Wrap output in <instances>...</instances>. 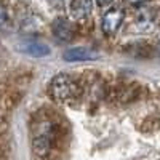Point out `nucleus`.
<instances>
[{
    "mask_svg": "<svg viewBox=\"0 0 160 160\" xmlns=\"http://www.w3.org/2000/svg\"><path fill=\"white\" fill-rule=\"evenodd\" d=\"M50 91L55 99L58 101H68L74 96L75 93V83L74 80L69 75H64L59 74L55 78L51 80V85H50Z\"/></svg>",
    "mask_w": 160,
    "mask_h": 160,
    "instance_id": "obj_1",
    "label": "nucleus"
},
{
    "mask_svg": "<svg viewBox=\"0 0 160 160\" xmlns=\"http://www.w3.org/2000/svg\"><path fill=\"white\" fill-rule=\"evenodd\" d=\"M51 128L50 123H43L38 128V133L34 136V152L38 157H47L51 149Z\"/></svg>",
    "mask_w": 160,
    "mask_h": 160,
    "instance_id": "obj_2",
    "label": "nucleus"
},
{
    "mask_svg": "<svg viewBox=\"0 0 160 160\" xmlns=\"http://www.w3.org/2000/svg\"><path fill=\"white\" fill-rule=\"evenodd\" d=\"M18 50L21 53H26V55H31V56H35V58H43V56L50 55L48 45L38 42V40H34V38L21 40V42L18 43Z\"/></svg>",
    "mask_w": 160,
    "mask_h": 160,
    "instance_id": "obj_3",
    "label": "nucleus"
},
{
    "mask_svg": "<svg viewBox=\"0 0 160 160\" xmlns=\"http://www.w3.org/2000/svg\"><path fill=\"white\" fill-rule=\"evenodd\" d=\"M64 61H91V59H98L99 53L91 50V48H85V47H77V48H69L68 51H64L62 55Z\"/></svg>",
    "mask_w": 160,
    "mask_h": 160,
    "instance_id": "obj_4",
    "label": "nucleus"
},
{
    "mask_svg": "<svg viewBox=\"0 0 160 160\" xmlns=\"http://www.w3.org/2000/svg\"><path fill=\"white\" fill-rule=\"evenodd\" d=\"M51 29H53L55 37L61 40V42H69L74 37V28H72L71 21L66 18H56L51 24Z\"/></svg>",
    "mask_w": 160,
    "mask_h": 160,
    "instance_id": "obj_5",
    "label": "nucleus"
},
{
    "mask_svg": "<svg viewBox=\"0 0 160 160\" xmlns=\"http://www.w3.org/2000/svg\"><path fill=\"white\" fill-rule=\"evenodd\" d=\"M123 21V11L122 10H109L102 16V31L106 34H114Z\"/></svg>",
    "mask_w": 160,
    "mask_h": 160,
    "instance_id": "obj_6",
    "label": "nucleus"
},
{
    "mask_svg": "<svg viewBox=\"0 0 160 160\" xmlns=\"http://www.w3.org/2000/svg\"><path fill=\"white\" fill-rule=\"evenodd\" d=\"M93 10V0H72L71 3V11L72 16L77 19L87 18Z\"/></svg>",
    "mask_w": 160,
    "mask_h": 160,
    "instance_id": "obj_7",
    "label": "nucleus"
},
{
    "mask_svg": "<svg viewBox=\"0 0 160 160\" xmlns=\"http://www.w3.org/2000/svg\"><path fill=\"white\" fill-rule=\"evenodd\" d=\"M136 22H138V26L141 29H151L152 26L155 24V19L152 16V11L151 10H142L141 13H138Z\"/></svg>",
    "mask_w": 160,
    "mask_h": 160,
    "instance_id": "obj_8",
    "label": "nucleus"
},
{
    "mask_svg": "<svg viewBox=\"0 0 160 160\" xmlns=\"http://www.w3.org/2000/svg\"><path fill=\"white\" fill-rule=\"evenodd\" d=\"M11 28V19H10V15H8V10L0 5V31H10Z\"/></svg>",
    "mask_w": 160,
    "mask_h": 160,
    "instance_id": "obj_9",
    "label": "nucleus"
},
{
    "mask_svg": "<svg viewBox=\"0 0 160 160\" xmlns=\"http://www.w3.org/2000/svg\"><path fill=\"white\" fill-rule=\"evenodd\" d=\"M96 2H98V5H99V7H106V5H109V3L112 2V0H96Z\"/></svg>",
    "mask_w": 160,
    "mask_h": 160,
    "instance_id": "obj_10",
    "label": "nucleus"
},
{
    "mask_svg": "<svg viewBox=\"0 0 160 160\" xmlns=\"http://www.w3.org/2000/svg\"><path fill=\"white\" fill-rule=\"evenodd\" d=\"M130 3H133V5H138V3H142V2H146V0H128Z\"/></svg>",
    "mask_w": 160,
    "mask_h": 160,
    "instance_id": "obj_11",
    "label": "nucleus"
}]
</instances>
